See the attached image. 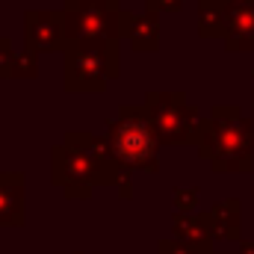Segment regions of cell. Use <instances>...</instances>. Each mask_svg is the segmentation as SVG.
<instances>
[{"label":"cell","mask_w":254,"mask_h":254,"mask_svg":"<svg viewBox=\"0 0 254 254\" xmlns=\"http://www.w3.org/2000/svg\"><path fill=\"white\" fill-rule=\"evenodd\" d=\"M24 207V178L0 175V225H18Z\"/></svg>","instance_id":"obj_2"},{"label":"cell","mask_w":254,"mask_h":254,"mask_svg":"<svg viewBox=\"0 0 254 254\" xmlns=\"http://www.w3.org/2000/svg\"><path fill=\"white\" fill-rule=\"evenodd\" d=\"M113 151L127 166H148L154 160V133L142 122L127 119L113 127Z\"/></svg>","instance_id":"obj_1"}]
</instances>
